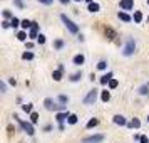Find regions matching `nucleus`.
Listing matches in <instances>:
<instances>
[{"label":"nucleus","instance_id":"1","mask_svg":"<svg viewBox=\"0 0 149 143\" xmlns=\"http://www.w3.org/2000/svg\"><path fill=\"white\" fill-rule=\"evenodd\" d=\"M61 19H62V22L65 24V27L69 29V32H72V34H77V32H79V27H77V25H75L74 22L70 20V19H69L67 15L62 14V15H61Z\"/></svg>","mask_w":149,"mask_h":143},{"label":"nucleus","instance_id":"2","mask_svg":"<svg viewBox=\"0 0 149 143\" xmlns=\"http://www.w3.org/2000/svg\"><path fill=\"white\" fill-rule=\"evenodd\" d=\"M14 118H15V120H17L19 123H20V126L24 128V131H27V135H30V136L34 135V126H32L30 123H27V121H22V120H20V118H19L17 115H14Z\"/></svg>","mask_w":149,"mask_h":143},{"label":"nucleus","instance_id":"3","mask_svg":"<svg viewBox=\"0 0 149 143\" xmlns=\"http://www.w3.org/2000/svg\"><path fill=\"white\" fill-rule=\"evenodd\" d=\"M134 49H136V42L131 39V41H127V44H126V47H124V51H122V54L124 56H132L134 54Z\"/></svg>","mask_w":149,"mask_h":143},{"label":"nucleus","instance_id":"4","mask_svg":"<svg viewBox=\"0 0 149 143\" xmlns=\"http://www.w3.org/2000/svg\"><path fill=\"white\" fill-rule=\"evenodd\" d=\"M95 99H97V89H91L89 94L84 98V104H92L95 103Z\"/></svg>","mask_w":149,"mask_h":143},{"label":"nucleus","instance_id":"5","mask_svg":"<svg viewBox=\"0 0 149 143\" xmlns=\"http://www.w3.org/2000/svg\"><path fill=\"white\" fill-rule=\"evenodd\" d=\"M104 140V135H94V136H87V138H84L82 143H101Z\"/></svg>","mask_w":149,"mask_h":143},{"label":"nucleus","instance_id":"6","mask_svg":"<svg viewBox=\"0 0 149 143\" xmlns=\"http://www.w3.org/2000/svg\"><path fill=\"white\" fill-rule=\"evenodd\" d=\"M39 24L37 22H34V25H32V29H30V32H29V37L30 39H39Z\"/></svg>","mask_w":149,"mask_h":143},{"label":"nucleus","instance_id":"7","mask_svg":"<svg viewBox=\"0 0 149 143\" xmlns=\"http://www.w3.org/2000/svg\"><path fill=\"white\" fill-rule=\"evenodd\" d=\"M134 5V0H121V8L122 10H131Z\"/></svg>","mask_w":149,"mask_h":143},{"label":"nucleus","instance_id":"8","mask_svg":"<svg viewBox=\"0 0 149 143\" xmlns=\"http://www.w3.org/2000/svg\"><path fill=\"white\" fill-rule=\"evenodd\" d=\"M72 61H74V64H75V66H81V64H84V61H86V57H84L82 54H77V56H74V59H72Z\"/></svg>","mask_w":149,"mask_h":143},{"label":"nucleus","instance_id":"9","mask_svg":"<svg viewBox=\"0 0 149 143\" xmlns=\"http://www.w3.org/2000/svg\"><path fill=\"white\" fill-rule=\"evenodd\" d=\"M69 116H70V115H69L67 111H64V113H57L55 118H57V121H59V123H62L64 120H69Z\"/></svg>","mask_w":149,"mask_h":143},{"label":"nucleus","instance_id":"10","mask_svg":"<svg viewBox=\"0 0 149 143\" xmlns=\"http://www.w3.org/2000/svg\"><path fill=\"white\" fill-rule=\"evenodd\" d=\"M52 77H54V81H61V79H62V66L57 69V71L52 73Z\"/></svg>","mask_w":149,"mask_h":143},{"label":"nucleus","instance_id":"11","mask_svg":"<svg viewBox=\"0 0 149 143\" xmlns=\"http://www.w3.org/2000/svg\"><path fill=\"white\" fill-rule=\"evenodd\" d=\"M114 123L116 125H126V118H124V116H121V115H116L114 116Z\"/></svg>","mask_w":149,"mask_h":143},{"label":"nucleus","instance_id":"12","mask_svg":"<svg viewBox=\"0 0 149 143\" xmlns=\"http://www.w3.org/2000/svg\"><path fill=\"white\" fill-rule=\"evenodd\" d=\"M111 79H112V73H107L106 76H102L101 77V84H107Z\"/></svg>","mask_w":149,"mask_h":143},{"label":"nucleus","instance_id":"13","mask_svg":"<svg viewBox=\"0 0 149 143\" xmlns=\"http://www.w3.org/2000/svg\"><path fill=\"white\" fill-rule=\"evenodd\" d=\"M99 4H95V2H92V4H89V12H99Z\"/></svg>","mask_w":149,"mask_h":143},{"label":"nucleus","instance_id":"14","mask_svg":"<svg viewBox=\"0 0 149 143\" xmlns=\"http://www.w3.org/2000/svg\"><path fill=\"white\" fill-rule=\"evenodd\" d=\"M44 104H45V108L47 109H54V101H52V99H50V98H47V99H45V101H44Z\"/></svg>","mask_w":149,"mask_h":143},{"label":"nucleus","instance_id":"15","mask_svg":"<svg viewBox=\"0 0 149 143\" xmlns=\"http://www.w3.org/2000/svg\"><path fill=\"white\" fill-rule=\"evenodd\" d=\"M97 125H99V120H97V118H92V120H89L87 128H94V126H97Z\"/></svg>","mask_w":149,"mask_h":143},{"label":"nucleus","instance_id":"16","mask_svg":"<svg viewBox=\"0 0 149 143\" xmlns=\"http://www.w3.org/2000/svg\"><path fill=\"white\" fill-rule=\"evenodd\" d=\"M101 98H102V101H104V103H107L109 99H111V93H109V91H102Z\"/></svg>","mask_w":149,"mask_h":143},{"label":"nucleus","instance_id":"17","mask_svg":"<svg viewBox=\"0 0 149 143\" xmlns=\"http://www.w3.org/2000/svg\"><path fill=\"white\" fill-rule=\"evenodd\" d=\"M20 25H22L24 29H29V27L32 29V25H34V22H30V20H27V19H25V20H22V24H20Z\"/></svg>","mask_w":149,"mask_h":143},{"label":"nucleus","instance_id":"18","mask_svg":"<svg viewBox=\"0 0 149 143\" xmlns=\"http://www.w3.org/2000/svg\"><path fill=\"white\" fill-rule=\"evenodd\" d=\"M141 20H142V14L139 12V10H137V12H134V22H136V24H139Z\"/></svg>","mask_w":149,"mask_h":143},{"label":"nucleus","instance_id":"19","mask_svg":"<svg viewBox=\"0 0 149 143\" xmlns=\"http://www.w3.org/2000/svg\"><path fill=\"white\" fill-rule=\"evenodd\" d=\"M119 19H121V20H124V22H129V20H131V17H129L127 14H124V12H119Z\"/></svg>","mask_w":149,"mask_h":143},{"label":"nucleus","instance_id":"20","mask_svg":"<svg viewBox=\"0 0 149 143\" xmlns=\"http://www.w3.org/2000/svg\"><path fill=\"white\" fill-rule=\"evenodd\" d=\"M22 59L30 61V59H34V54H32V52H24V54H22Z\"/></svg>","mask_w":149,"mask_h":143},{"label":"nucleus","instance_id":"21","mask_svg":"<svg viewBox=\"0 0 149 143\" xmlns=\"http://www.w3.org/2000/svg\"><path fill=\"white\" fill-rule=\"evenodd\" d=\"M139 126H141V121H139L137 118H134V120L131 121V128H139Z\"/></svg>","mask_w":149,"mask_h":143},{"label":"nucleus","instance_id":"22","mask_svg":"<svg viewBox=\"0 0 149 143\" xmlns=\"http://www.w3.org/2000/svg\"><path fill=\"white\" fill-rule=\"evenodd\" d=\"M22 109H24L25 113H32V104L27 103V104H24V106H22Z\"/></svg>","mask_w":149,"mask_h":143},{"label":"nucleus","instance_id":"23","mask_svg":"<svg viewBox=\"0 0 149 143\" xmlns=\"http://www.w3.org/2000/svg\"><path fill=\"white\" fill-rule=\"evenodd\" d=\"M81 77H82V73H75V74L72 76V77H70V81H72V82H75V81H79Z\"/></svg>","mask_w":149,"mask_h":143},{"label":"nucleus","instance_id":"24","mask_svg":"<svg viewBox=\"0 0 149 143\" xmlns=\"http://www.w3.org/2000/svg\"><path fill=\"white\" fill-rule=\"evenodd\" d=\"M67 121H69V125H75V123H77V116H75V115H70Z\"/></svg>","mask_w":149,"mask_h":143},{"label":"nucleus","instance_id":"25","mask_svg":"<svg viewBox=\"0 0 149 143\" xmlns=\"http://www.w3.org/2000/svg\"><path fill=\"white\" fill-rule=\"evenodd\" d=\"M117 84H119V82H117V79H111V81H109V88L114 89V88H117Z\"/></svg>","mask_w":149,"mask_h":143},{"label":"nucleus","instance_id":"26","mask_svg":"<svg viewBox=\"0 0 149 143\" xmlns=\"http://www.w3.org/2000/svg\"><path fill=\"white\" fill-rule=\"evenodd\" d=\"M148 89H149V84L148 86H141L139 88V94H148Z\"/></svg>","mask_w":149,"mask_h":143},{"label":"nucleus","instance_id":"27","mask_svg":"<svg viewBox=\"0 0 149 143\" xmlns=\"http://www.w3.org/2000/svg\"><path fill=\"white\" fill-rule=\"evenodd\" d=\"M30 121L37 123V121H39V115H37V113H30Z\"/></svg>","mask_w":149,"mask_h":143},{"label":"nucleus","instance_id":"28","mask_svg":"<svg viewBox=\"0 0 149 143\" xmlns=\"http://www.w3.org/2000/svg\"><path fill=\"white\" fill-rule=\"evenodd\" d=\"M19 24H22V22H19V19L12 17V22H10V25H12V27H19Z\"/></svg>","mask_w":149,"mask_h":143},{"label":"nucleus","instance_id":"29","mask_svg":"<svg viewBox=\"0 0 149 143\" xmlns=\"http://www.w3.org/2000/svg\"><path fill=\"white\" fill-rule=\"evenodd\" d=\"M17 39H19V41H25V39H27V34H25V32H19V34H17Z\"/></svg>","mask_w":149,"mask_h":143},{"label":"nucleus","instance_id":"30","mask_svg":"<svg viewBox=\"0 0 149 143\" xmlns=\"http://www.w3.org/2000/svg\"><path fill=\"white\" fill-rule=\"evenodd\" d=\"M106 68H107V62H106V61H101L99 64H97V69H101V71H102V69H106Z\"/></svg>","mask_w":149,"mask_h":143},{"label":"nucleus","instance_id":"31","mask_svg":"<svg viewBox=\"0 0 149 143\" xmlns=\"http://www.w3.org/2000/svg\"><path fill=\"white\" fill-rule=\"evenodd\" d=\"M37 42H39V44H44V42H45V35H39V39H37Z\"/></svg>","mask_w":149,"mask_h":143},{"label":"nucleus","instance_id":"32","mask_svg":"<svg viewBox=\"0 0 149 143\" xmlns=\"http://www.w3.org/2000/svg\"><path fill=\"white\" fill-rule=\"evenodd\" d=\"M59 101H61V103H67L69 99H67V96H64V94H61V96H59Z\"/></svg>","mask_w":149,"mask_h":143},{"label":"nucleus","instance_id":"33","mask_svg":"<svg viewBox=\"0 0 149 143\" xmlns=\"http://www.w3.org/2000/svg\"><path fill=\"white\" fill-rule=\"evenodd\" d=\"M39 2H40V4H44V5H50L54 0H39Z\"/></svg>","mask_w":149,"mask_h":143},{"label":"nucleus","instance_id":"34","mask_svg":"<svg viewBox=\"0 0 149 143\" xmlns=\"http://www.w3.org/2000/svg\"><path fill=\"white\" fill-rule=\"evenodd\" d=\"M141 143H149L148 136H141Z\"/></svg>","mask_w":149,"mask_h":143},{"label":"nucleus","instance_id":"35","mask_svg":"<svg viewBox=\"0 0 149 143\" xmlns=\"http://www.w3.org/2000/svg\"><path fill=\"white\" fill-rule=\"evenodd\" d=\"M55 47L61 49V47H62V41H57V42H55Z\"/></svg>","mask_w":149,"mask_h":143},{"label":"nucleus","instance_id":"36","mask_svg":"<svg viewBox=\"0 0 149 143\" xmlns=\"http://www.w3.org/2000/svg\"><path fill=\"white\" fill-rule=\"evenodd\" d=\"M0 88H2V93H5V89H7V88H5V82H3V81H2V84H0Z\"/></svg>","mask_w":149,"mask_h":143},{"label":"nucleus","instance_id":"37","mask_svg":"<svg viewBox=\"0 0 149 143\" xmlns=\"http://www.w3.org/2000/svg\"><path fill=\"white\" fill-rule=\"evenodd\" d=\"M15 5L17 7H22V0H15Z\"/></svg>","mask_w":149,"mask_h":143},{"label":"nucleus","instance_id":"38","mask_svg":"<svg viewBox=\"0 0 149 143\" xmlns=\"http://www.w3.org/2000/svg\"><path fill=\"white\" fill-rule=\"evenodd\" d=\"M61 4H69V0H61Z\"/></svg>","mask_w":149,"mask_h":143},{"label":"nucleus","instance_id":"39","mask_svg":"<svg viewBox=\"0 0 149 143\" xmlns=\"http://www.w3.org/2000/svg\"><path fill=\"white\" fill-rule=\"evenodd\" d=\"M87 2H89V4H92V0H87Z\"/></svg>","mask_w":149,"mask_h":143},{"label":"nucleus","instance_id":"40","mask_svg":"<svg viewBox=\"0 0 149 143\" xmlns=\"http://www.w3.org/2000/svg\"><path fill=\"white\" fill-rule=\"evenodd\" d=\"M75 2H81V0H75Z\"/></svg>","mask_w":149,"mask_h":143},{"label":"nucleus","instance_id":"41","mask_svg":"<svg viewBox=\"0 0 149 143\" xmlns=\"http://www.w3.org/2000/svg\"><path fill=\"white\" fill-rule=\"evenodd\" d=\"M148 121H149V116H148Z\"/></svg>","mask_w":149,"mask_h":143},{"label":"nucleus","instance_id":"42","mask_svg":"<svg viewBox=\"0 0 149 143\" xmlns=\"http://www.w3.org/2000/svg\"><path fill=\"white\" fill-rule=\"evenodd\" d=\"M148 2H149V0H148Z\"/></svg>","mask_w":149,"mask_h":143}]
</instances>
